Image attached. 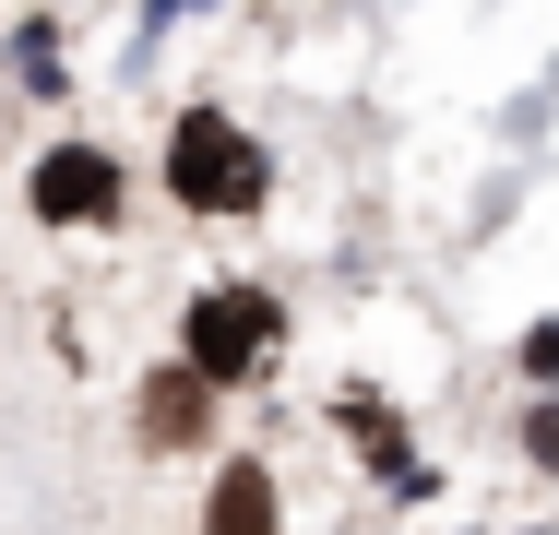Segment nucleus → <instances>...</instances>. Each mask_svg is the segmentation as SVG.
Returning a JSON list of instances; mask_svg holds the SVG:
<instances>
[{"label":"nucleus","mask_w":559,"mask_h":535,"mask_svg":"<svg viewBox=\"0 0 559 535\" xmlns=\"http://www.w3.org/2000/svg\"><path fill=\"white\" fill-rule=\"evenodd\" d=\"M274 357H286V298H274V286H250V274L191 286V310H179V369H191V381L250 393Z\"/></svg>","instance_id":"obj_1"},{"label":"nucleus","mask_w":559,"mask_h":535,"mask_svg":"<svg viewBox=\"0 0 559 535\" xmlns=\"http://www.w3.org/2000/svg\"><path fill=\"white\" fill-rule=\"evenodd\" d=\"M262 191H274V155L226 107H179L167 119V203L179 214H262Z\"/></svg>","instance_id":"obj_2"},{"label":"nucleus","mask_w":559,"mask_h":535,"mask_svg":"<svg viewBox=\"0 0 559 535\" xmlns=\"http://www.w3.org/2000/svg\"><path fill=\"white\" fill-rule=\"evenodd\" d=\"M24 214H36L48 238H108L119 214H131V167H119L108 143H48V155L24 167Z\"/></svg>","instance_id":"obj_3"},{"label":"nucleus","mask_w":559,"mask_h":535,"mask_svg":"<svg viewBox=\"0 0 559 535\" xmlns=\"http://www.w3.org/2000/svg\"><path fill=\"white\" fill-rule=\"evenodd\" d=\"M215 381H191V369H179V357H167V369H143V381H131V452H155V464H179V452H203V440H215Z\"/></svg>","instance_id":"obj_4"},{"label":"nucleus","mask_w":559,"mask_h":535,"mask_svg":"<svg viewBox=\"0 0 559 535\" xmlns=\"http://www.w3.org/2000/svg\"><path fill=\"white\" fill-rule=\"evenodd\" d=\"M191 535H286V476H274L262 452H226L215 476H203Z\"/></svg>","instance_id":"obj_5"},{"label":"nucleus","mask_w":559,"mask_h":535,"mask_svg":"<svg viewBox=\"0 0 559 535\" xmlns=\"http://www.w3.org/2000/svg\"><path fill=\"white\" fill-rule=\"evenodd\" d=\"M334 428L357 440V464H369V476H381L393 500H429V488H441V464H429V452L405 440V417H393L381 393H345V405H334Z\"/></svg>","instance_id":"obj_6"},{"label":"nucleus","mask_w":559,"mask_h":535,"mask_svg":"<svg viewBox=\"0 0 559 535\" xmlns=\"http://www.w3.org/2000/svg\"><path fill=\"white\" fill-rule=\"evenodd\" d=\"M512 452H524V464H536V476L559 488V393H536V405L512 417Z\"/></svg>","instance_id":"obj_7"},{"label":"nucleus","mask_w":559,"mask_h":535,"mask_svg":"<svg viewBox=\"0 0 559 535\" xmlns=\"http://www.w3.org/2000/svg\"><path fill=\"white\" fill-rule=\"evenodd\" d=\"M524 381H536V393H559V321H536V333H524Z\"/></svg>","instance_id":"obj_8"}]
</instances>
